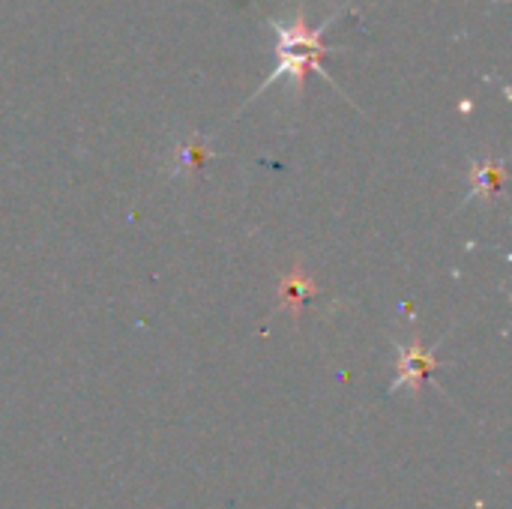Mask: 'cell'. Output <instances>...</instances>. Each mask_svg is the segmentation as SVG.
I'll use <instances>...</instances> for the list:
<instances>
[{
	"instance_id": "obj_1",
	"label": "cell",
	"mask_w": 512,
	"mask_h": 509,
	"mask_svg": "<svg viewBox=\"0 0 512 509\" xmlns=\"http://www.w3.org/2000/svg\"><path fill=\"white\" fill-rule=\"evenodd\" d=\"M336 15H339V12H333L321 27H309L306 18H303V9L294 12L291 18H276V21H273V30H276V36H279V63H276V69L270 72V78L258 87L255 96H261L264 90H270V87L279 84V81H288L297 93H303V81H306V72H309V69H318L324 78H330V75L324 72L321 60H324L333 48H327V45L321 42V36H324V30L336 21Z\"/></svg>"
},
{
	"instance_id": "obj_2",
	"label": "cell",
	"mask_w": 512,
	"mask_h": 509,
	"mask_svg": "<svg viewBox=\"0 0 512 509\" xmlns=\"http://www.w3.org/2000/svg\"><path fill=\"white\" fill-rule=\"evenodd\" d=\"M501 177H504V165L501 162H480V165H474L468 201H474V198H492L501 189Z\"/></svg>"
},
{
	"instance_id": "obj_3",
	"label": "cell",
	"mask_w": 512,
	"mask_h": 509,
	"mask_svg": "<svg viewBox=\"0 0 512 509\" xmlns=\"http://www.w3.org/2000/svg\"><path fill=\"white\" fill-rule=\"evenodd\" d=\"M210 156V150H207V144H204V138L201 135H195L192 141H186V144H177V153H174V174H195L201 165H204V159Z\"/></svg>"
}]
</instances>
